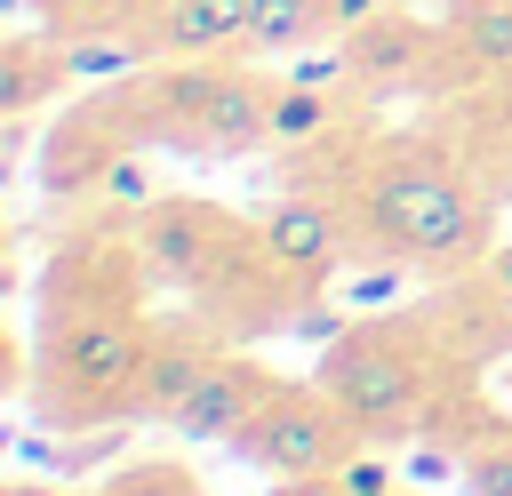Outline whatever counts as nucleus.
Segmentation results:
<instances>
[{"instance_id": "f257e3e1", "label": "nucleus", "mask_w": 512, "mask_h": 496, "mask_svg": "<svg viewBox=\"0 0 512 496\" xmlns=\"http://www.w3.org/2000/svg\"><path fill=\"white\" fill-rule=\"evenodd\" d=\"M112 240H72L48 272V320H40V368H32V408L56 432H104L136 416V384L152 368L160 328L136 312L120 264L104 256Z\"/></svg>"}, {"instance_id": "f03ea898", "label": "nucleus", "mask_w": 512, "mask_h": 496, "mask_svg": "<svg viewBox=\"0 0 512 496\" xmlns=\"http://www.w3.org/2000/svg\"><path fill=\"white\" fill-rule=\"evenodd\" d=\"M344 216L360 224V256H400L440 280H464L496 256V208L472 184L464 160H448L424 136H392L360 152Z\"/></svg>"}, {"instance_id": "7ed1b4c3", "label": "nucleus", "mask_w": 512, "mask_h": 496, "mask_svg": "<svg viewBox=\"0 0 512 496\" xmlns=\"http://www.w3.org/2000/svg\"><path fill=\"white\" fill-rule=\"evenodd\" d=\"M456 352L440 336L432 312H400V320H352L344 336H328L320 352V392L360 424V440L392 448L408 432H432V416L456 392Z\"/></svg>"}, {"instance_id": "20e7f679", "label": "nucleus", "mask_w": 512, "mask_h": 496, "mask_svg": "<svg viewBox=\"0 0 512 496\" xmlns=\"http://www.w3.org/2000/svg\"><path fill=\"white\" fill-rule=\"evenodd\" d=\"M144 88H152L160 144H176V152L232 160V152L272 144V72L176 56V64H160V72H144Z\"/></svg>"}, {"instance_id": "39448f33", "label": "nucleus", "mask_w": 512, "mask_h": 496, "mask_svg": "<svg viewBox=\"0 0 512 496\" xmlns=\"http://www.w3.org/2000/svg\"><path fill=\"white\" fill-rule=\"evenodd\" d=\"M136 144H160L152 88H144V80H112L104 96H80V104L48 128V144H40V192H48L56 208L88 200V192L104 184V168H112L120 152H136Z\"/></svg>"}, {"instance_id": "423d86ee", "label": "nucleus", "mask_w": 512, "mask_h": 496, "mask_svg": "<svg viewBox=\"0 0 512 496\" xmlns=\"http://www.w3.org/2000/svg\"><path fill=\"white\" fill-rule=\"evenodd\" d=\"M240 464H256L264 480H312V472H336L352 448H360V424L320 392V384H280L232 440H224Z\"/></svg>"}, {"instance_id": "0eeeda50", "label": "nucleus", "mask_w": 512, "mask_h": 496, "mask_svg": "<svg viewBox=\"0 0 512 496\" xmlns=\"http://www.w3.org/2000/svg\"><path fill=\"white\" fill-rule=\"evenodd\" d=\"M256 232H264V256H272L304 296L336 288V280L360 264V224L344 216L336 192H288V200H272V208L256 216Z\"/></svg>"}, {"instance_id": "6e6552de", "label": "nucleus", "mask_w": 512, "mask_h": 496, "mask_svg": "<svg viewBox=\"0 0 512 496\" xmlns=\"http://www.w3.org/2000/svg\"><path fill=\"white\" fill-rule=\"evenodd\" d=\"M280 384H288V376L264 368L256 352H224V344H216V360L200 368V384H192V400L168 416V432H176V440H232Z\"/></svg>"}, {"instance_id": "1a4fd4ad", "label": "nucleus", "mask_w": 512, "mask_h": 496, "mask_svg": "<svg viewBox=\"0 0 512 496\" xmlns=\"http://www.w3.org/2000/svg\"><path fill=\"white\" fill-rule=\"evenodd\" d=\"M144 16V48L160 56H216V48H240L248 32V0H136Z\"/></svg>"}, {"instance_id": "9d476101", "label": "nucleus", "mask_w": 512, "mask_h": 496, "mask_svg": "<svg viewBox=\"0 0 512 496\" xmlns=\"http://www.w3.org/2000/svg\"><path fill=\"white\" fill-rule=\"evenodd\" d=\"M72 88V56H64V40H32V32H16V40H0V120H32L48 96H64Z\"/></svg>"}, {"instance_id": "9b49d317", "label": "nucleus", "mask_w": 512, "mask_h": 496, "mask_svg": "<svg viewBox=\"0 0 512 496\" xmlns=\"http://www.w3.org/2000/svg\"><path fill=\"white\" fill-rule=\"evenodd\" d=\"M448 440H456V456H464V496H512V424L472 392L464 400V416L448 424Z\"/></svg>"}, {"instance_id": "f8f14e48", "label": "nucleus", "mask_w": 512, "mask_h": 496, "mask_svg": "<svg viewBox=\"0 0 512 496\" xmlns=\"http://www.w3.org/2000/svg\"><path fill=\"white\" fill-rule=\"evenodd\" d=\"M216 360V336H160L152 344V368H144V384H136V416H176L184 400H192V384H200V368Z\"/></svg>"}, {"instance_id": "ddd939ff", "label": "nucleus", "mask_w": 512, "mask_h": 496, "mask_svg": "<svg viewBox=\"0 0 512 496\" xmlns=\"http://www.w3.org/2000/svg\"><path fill=\"white\" fill-rule=\"evenodd\" d=\"M312 40H336L328 0H248V32H240L248 56H288V48H312Z\"/></svg>"}, {"instance_id": "4468645a", "label": "nucleus", "mask_w": 512, "mask_h": 496, "mask_svg": "<svg viewBox=\"0 0 512 496\" xmlns=\"http://www.w3.org/2000/svg\"><path fill=\"white\" fill-rule=\"evenodd\" d=\"M336 136V96L272 72V152H320Z\"/></svg>"}, {"instance_id": "2eb2a0df", "label": "nucleus", "mask_w": 512, "mask_h": 496, "mask_svg": "<svg viewBox=\"0 0 512 496\" xmlns=\"http://www.w3.org/2000/svg\"><path fill=\"white\" fill-rule=\"evenodd\" d=\"M456 56L472 72H512V0H456Z\"/></svg>"}, {"instance_id": "dca6fc26", "label": "nucleus", "mask_w": 512, "mask_h": 496, "mask_svg": "<svg viewBox=\"0 0 512 496\" xmlns=\"http://www.w3.org/2000/svg\"><path fill=\"white\" fill-rule=\"evenodd\" d=\"M88 496H208L200 488V472L192 464H176V456H136V464H120L104 488H88Z\"/></svg>"}, {"instance_id": "f3484780", "label": "nucleus", "mask_w": 512, "mask_h": 496, "mask_svg": "<svg viewBox=\"0 0 512 496\" xmlns=\"http://www.w3.org/2000/svg\"><path fill=\"white\" fill-rule=\"evenodd\" d=\"M64 56H72V80H120L144 64L136 32H80V40H64Z\"/></svg>"}, {"instance_id": "a211bd4d", "label": "nucleus", "mask_w": 512, "mask_h": 496, "mask_svg": "<svg viewBox=\"0 0 512 496\" xmlns=\"http://www.w3.org/2000/svg\"><path fill=\"white\" fill-rule=\"evenodd\" d=\"M88 200H104V208H112V216L128 224V216H144V208H152V168H144L136 152H120V160L104 168V184H96Z\"/></svg>"}, {"instance_id": "6ab92c4d", "label": "nucleus", "mask_w": 512, "mask_h": 496, "mask_svg": "<svg viewBox=\"0 0 512 496\" xmlns=\"http://www.w3.org/2000/svg\"><path fill=\"white\" fill-rule=\"evenodd\" d=\"M336 480H344L352 496H400V472H392V456H384L376 440H360V448L336 464Z\"/></svg>"}, {"instance_id": "aec40b11", "label": "nucleus", "mask_w": 512, "mask_h": 496, "mask_svg": "<svg viewBox=\"0 0 512 496\" xmlns=\"http://www.w3.org/2000/svg\"><path fill=\"white\" fill-rule=\"evenodd\" d=\"M392 16V0H328V32L336 40H360V32H376Z\"/></svg>"}, {"instance_id": "412c9836", "label": "nucleus", "mask_w": 512, "mask_h": 496, "mask_svg": "<svg viewBox=\"0 0 512 496\" xmlns=\"http://www.w3.org/2000/svg\"><path fill=\"white\" fill-rule=\"evenodd\" d=\"M272 496H352L336 472H312V480H272Z\"/></svg>"}, {"instance_id": "4be33fe9", "label": "nucleus", "mask_w": 512, "mask_h": 496, "mask_svg": "<svg viewBox=\"0 0 512 496\" xmlns=\"http://www.w3.org/2000/svg\"><path fill=\"white\" fill-rule=\"evenodd\" d=\"M480 272H488V288H496V296L512 304V240H496V256H488Z\"/></svg>"}, {"instance_id": "5701e85b", "label": "nucleus", "mask_w": 512, "mask_h": 496, "mask_svg": "<svg viewBox=\"0 0 512 496\" xmlns=\"http://www.w3.org/2000/svg\"><path fill=\"white\" fill-rule=\"evenodd\" d=\"M8 496H56V488H24V480H16V488H8Z\"/></svg>"}]
</instances>
